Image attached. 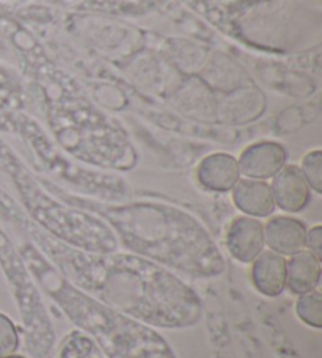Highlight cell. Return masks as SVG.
I'll return each mask as SVG.
<instances>
[{
	"mask_svg": "<svg viewBox=\"0 0 322 358\" xmlns=\"http://www.w3.org/2000/svg\"><path fill=\"white\" fill-rule=\"evenodd\" d=\"M305 248L308 252H312L314 257L322 258V227L321 225L307 229Z\"/></svg>",
	"mask_w": 322,
	"mask_h": 358,
	"instance_id": "17",
	"label": "cell"
},
{
	"mask_svg": "<svg viewBox=\"0 0 322 358\" xmlns=\"http://www.w3.org/2000/svg\"><path fill=\"white\" fill-rule=\"evenodd\" d=\"M231 190L236 208L246 215L261 219L274 214L275 201L270 185L266 181L244 178Z\"/></svg>",
	"mask_w": 322,
	"mask_h": 358,
	"instance_id": "11",
	"label": "cell"
},
{
	"mask_svg": "<svg viewBox=\"0 0 322 358\" xmlns=\"http://www.w3.org/2000/svg\"><path fill=\"white\" fill-rule=\"evenodd\" d=\"M19 348V331L11 319L0 313V357L15 354Z\"/></svg>",
	"mask_w": 322,
	"mask_h": 358,
	"instance_id": "16",
	"label": "cell"
},
{
	"mask_svg": "<svg viewBox=\"0 0 322 358\" xmlns=\"http://www.w3.org/2000/svg\"><path fill=\"white\" fill-rule=\"evenodd\" d=\"M272 196L275 208L285 213H300L312 200V189L298 165H285L272 179Z\"/></svg>",
	"mask_w": 322,
	"mask_h": 358,
	"instance_id": "7",
	"label": "cell"
},
{
	"mask_svg": "<svg viewBox=\"0 0 322 358\" xmlns=\"http://www.w3.org/2000/svg\"><path fill=\"white\" fill-rule=\"evenodd\" d=\"M30 273L71 321L92 335L108 358H176L156 330L88 296L63 277L38 248L25 245Z\"/></svg>",
	"mask_w": 322,
	"mask_h": 358,
	"instance_id": "2",
	"label": "cell"
},
{
	"mask_svg": "<svg viewBox=\"0 0 322 358\" xmlns=\"http://www.w3.org/2000/svg\"><path fill=\"white\" fill-rule=\"evenodd\" d=\"M252 283L266 297H279L286 289V258L272 250H262L252 261Z\"/></svg>",
	"mask_w": 322,
	"mask_h": 358,
	"instance_id": "10",
	"label": "cell"
},
{
	"mask_svg": "<svg viewBox=\"0 0 322 358\" xmlns=\"http://www.w3.org/2000/svg\"><path fill=\"white\" fill-rule=\"evenodd\" d=\"M0 264L8 277L18 300L25 329V346L35 358H44L54 346V329L44 308L40 292L34 283V275L19 258L5 236L0 233Z\"/></svg>",
	"mask_w": 322,
	"mask_h": 358,
	"instance_id": "4",
	"label": "cell"
},
{
	"mask_svg": "<svg viewBox=\"0 0 322 358\" xmlns=\"http://www.w3.org/2000/svg\"><path fill=\"white\" fill-rule=\"evenodd\" d=\"M43 255L88 296L153 329L198 324L203 303L192 286L169 268L137 255L90 253L35 231Z\"/></svg>",
	"mask_w": 322,
	"mask_h": 358,
	"instance_id": "1",
	"label": "cell"
},
{
	"mask_svg": "<svg viewBox=\"0 0 322 358\" xmlns=\"http://www.w3.org/2000/svg\"><path fill=\"white\" fill-rule=\"evenodd\" d=\"M0 358H25V357H22V355H15V354H11V355H5V357H0Z\"/></svg>",
	"mask_w": 322,
	"mask_h": 358,
	"instance_id": "18",
	"label": "cell"
},
{
	"mask_svg": "<svg viewBox=\"0 0 322 358\" xmlns=\"http://www.w3.org/2000/svg\"><path fill=\"white\" fill-rule=\"evenodd\" d=\"M108 217L127 248L190 277L214 278L225 271L217 245L197 223L158 208L111 210Z\"/></svg>",
	"mask_w": 322,
	"mask_h": 358,
	"instance_id": "3",
	"label": "cell"
},
{
	"mask_svg": "<svg viewBox=\"0 0 322 358\" xmlns=\"http://www.w3.org/2000/svg\"><path fill=\"white\" fill-rule=\"evenodd\" d=\"M241 176L237 159L227 152H214L206 156L197 167L198 182L212 192L231 190Z\"/></svg>",
	"mask_w": 322,
	"mask_h": 358,
	"instance_id": "9",
	"label": "cell"
},
{
	"mask_svg": "<svg viewBox=\"0 0 322 358\" xmlns=\"http://www.w3.org/2000/svg\"><path fill=\"white\" fill-rule=\"evenodd\" d=\"M307 227L294 217L275 215L264 225V242L269 250L293 257V255L305 250Z\"/></svg>",
	"mask_w": 322,
	"mask_h": 358,
	"instance_id": "8",
	"label": "cell"
},
{
	"mask_svg": "<svg viewBox=\"0 0 322 358\" xmlns=\"http://www.w3.org/2000/svg\"><path fill=\"white\" fill-rule=\"evenodd\" d=\"M321 273V258L314 257L312 252L302 250L286 261V287L294 296L318 289Z\"/></svg>",
	"mask_w": 322,
	"mask_h": 358,
	"instance_id": "12",
	"label": "cell"
},
{
	"mask_svg": "<svg viewBox=\"0 0 322 358\" xmlns=\"http://www.w3.org/2000/svg\"><path fill=\"white\" fill-rule=\"evenodd\" d=\"M94 350V341L88 335L76 330L62 344L59 358H88Z\"/></svg>",
	"mask_w": 322,
	"mask_h": 358,
	"instance_id": "14",
	"label": "cell"
},
{
	"mask_svg": "<svg viewBox=\"0 0 322 358\" xmlns=\"http://www.w3.org/2000/svg\"><path fill=\"white\" fill-rule=\"evenodd\" d=\"M300 171L304 178L307 179L310 189L316 192V194H321L322 192V152L321 150H314L310 151L308 155L304 156L302 159V165H300Z\"/></svg>",
	"mask_w": 322,
	"mask_h": 358,
	"instance_id": "15",
	"label": "cell"
},
{
	"mask_svg": "<svg viewBox=\"0 0 322 358\" xmlns=\"http://www.w3.org/2000/svg\"><path fill=\"white\" fill-rule=\"evenodd\" d=\"M295 315L304 324L313 329L322 327V294L319 289L299 296L295 302Z\"/></svg>",
	"mask_w": 322,
	"mask_h": 358,
	"instance_id": "13",
	"label": "cell"
},
{
	"mask_svg": "<svg viewBox=\"0 0 322 358\" xmlns=\"http://www.w3.org/2000/svg\"><path fill=\"white\" fill-rule=\"evenodd\" d=\"M225 244L236 261L250 264L266 247L262 223L255 217H236L227 229Z\"/></svg>",
	"mask_w": 322,
	"mask_h": 358,
	"instance_id": "6",
	"label": "cell"
},
{
	"mask_svg": "<svg viewBox=\"0 0 322 358\" xmlns=\"http://www.w3.org/2000/svg\"><path fill=\"white\" fill-rule=\"evenodd\" d=\"M94 358H99V357H94Z\"/></svg>",
	"mask_w": 322,
	"mask_h": 358,
	"instance_id": "19",
	"label": "cell"
},
{
	"mask_svg": "<svg viewBox=\"0 0 322 358\" xmlns=\"http://www.w3.org/2000/svg\"><path fill=\"white\" fill-rule=\"evenodd\" d=\"M286 159L288 152L283 145L276 142H256L241 152L237 164L241 175L248 179L266 181L285 167Z\"/></svg>",
	"mask_w": 322,
	"mask_h": 358,
	"instance_id": "5",
	"label": "cell"
}]
</instances>
